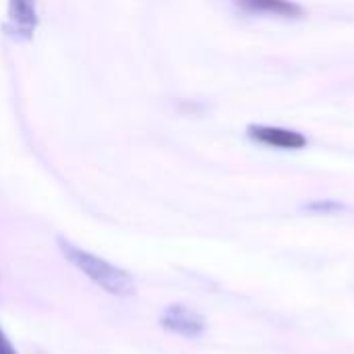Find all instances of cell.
<instances>
[{"label":"cell","mask_w":354,"mask_h":354,"mask_svg":"<svg viewBox=\"0 0 354 354\" xmlns=\"http://www.w3.org/2000/svg\"><path fill=\"white\" fill-rule=\"evenodd\" d=\"M0 354H17L12 342L8 340V336L4 334V330L0 328Z\"/></svg>","instance_id":"6"},{"label":"cell","mask_w":354,"mask_h":354,"mask_svg":"<svg viewBox=\"0 0 354 354\" xmlns=\"http://www.w3.org/2000/svg\"><path fill=\"white\" fill-rule=\"evenodd\" d=\"M39 23L35 0H8L6 31L17 39H29Z\"/></svg>","instance_id":"4"},{"label":"cell","mask_w":354,"mask_h":354,"mask_svg":"<svg viewBox=\"0 0 354 354\" xmlns=\"http://www.w3.org/2000/svg\"><path fill=\"white\" fill-rule=\"evenodd\" d=\"M243 12L249 15H268L278 19H303L307 12L295 0H232Z\"/></svg>","instance_id":"5"},{"label":"cell","mask_w":354,"mask_h":354,"mask_svg":"<svg viewBox=\"0 0 354 354\" xmlns=\"http://www.w3.org/2000/svg\"><path fill=\"white\" fill-rule=\"evenodd\" d=\"M338 203H313L309 205V209H338Z\"/></svg>","instance_id":"7"},{"label":"cell","mask_w":354,"mask_h":354,"mask_svg":"<svg viewBox=\"0 0 354 354\" xmlns=\"http://www.w3.org/2000/svg\"><path fill=\"white\" fill-rule=\"evenodd\" d=\"M160 326L176 336L197 338L205 332V319L185 305H170L160 315Z\"/></svg>","instance_id":"3"},{"label":"cell","mask_w":354,"mask_h":354,"mask_svg":"<svg viewBox=\"0 0 354 354\" xmlns=\"http://www.w3.org/2000/svg\"><path fill=\"white\" fill-rule=\"evenodd\" d=\"M58 247H60L62 255L66 257V261L73 263L81 274H85L93 284H97L104 292L118 297V299H129L135 295V280L127 270L85 251L81 247H75L73 243H68L64 239H58Z\"/></svg>","instance_id":"1"},{"label":"cell","mask_w":354,"mask_h":354,"mask_svg":"<svg viewBox=\"0 0 354 354\" xmlns=\"http://www.w3.org/2000/svg\"><path fill=\"white\" fill-rule=\"evenodd\" d=\"M247 137L259 145L266 147H278V149H305L309 139L295 131L284 127H272V124H249Z\"/></svg>","instance_id":"2"}]
</instances>
